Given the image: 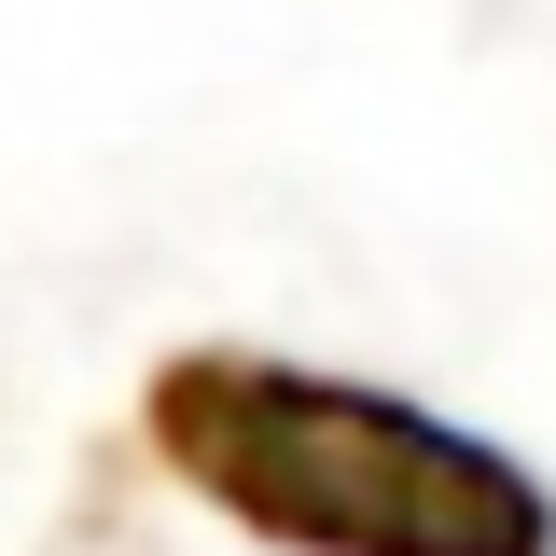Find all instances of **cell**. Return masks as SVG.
Listing matches in <instances>:
<instances>
[{
    "instance_id": "cell-1",
    "label": "cell",
    "mask_w": 556,
    "mask_h": 556,
    "mask_svg": "<svg viewBox=\"0 0 556 556\" xmlns=\"http://www.w3.org/2000/svg\"><path fill=\"white\" fill-rule=\"evenodd\" d=\"M139 445L265 556H556V486L501 431L278 348H167Z\"/></svg>"
}]
</instances>
